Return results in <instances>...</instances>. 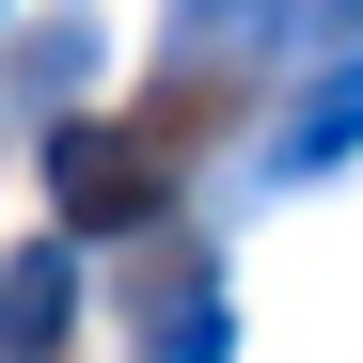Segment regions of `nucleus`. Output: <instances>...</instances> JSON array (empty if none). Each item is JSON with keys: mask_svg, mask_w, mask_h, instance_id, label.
<instances>
[{"mask_svg": "<svg viewBox=\"0 0 363 363\" xmlns=\"http://www.w3.org/2000/svg\"><path fill=\"white\" fill-rule=\"evenodd\" d=\"M48 190H64V221L127 237V221H158V206H174V174H158V143H143V127H95V111H64V127H48Z\"/></svg>", "mask_w": 363, "mask_h": 363, "instance_id": "nucleus-1", "label": "nucleus"}, {"mask_svg": "<svg viewBox=\"0 0 363 363\" xmlns=\"http://www.w3.org/2000/svg\"><path fill=\"white\" fill-rule=\"evenodd\" d=\"M79 316V253L48 237V253H0V363H48Z\"/></svg>", "mask_w": 363, "mask_h": 363, "instance_id": "nucleus-2", "label": "nucleus"}, {"mask_svg": "<svg viewBox=\"0 0 363 363\" xmlns=\"http://www.w3.org/2000/svg\"><path fill=\"white\" fill-rule=\"evenodd\" d=\"M332 158H363V48L284 111V143H269V174H332Z\"/></svg>", "mask_w": 363, "mask_h": 363, "instance_id": "nucleus-3", "label": "nucleus"}, {"mask_svg": "<svg viewBox=\"0 0 363 363\" xmlns=\"http://www.w3.org/2000/svg\"><path fill=\"white\" fill-rule=\"evenodd\" d=\"M284 32H300V0H174L190 64H237V48H284Z\"/></svg>", "mask_w": 363, "mask_h": 363, "instance_id": "nucleus-4", "label": "nucleus"}, {"mask_svg": "<svg viewBox=\"0 0 363 363\" xmlns=\"http://www.w3.org/2000/svg\"><path fill=\"white\" fill-rule=\"evenodd\" d=\"M79 79H95V16H48V32L16 48V95H0V111H48V127H64Z\"/></svg>", "mask_w": 363, "mask_h": 363, "instance_id": "nucleus-5", "label": "nucleus"}, {"mask_svg": "<svg viewBox=\"0 0 363 363\" xmlns=\"http://www.w3.org/2000/svg\"><path fill=\"white\" fill-rule=\"evenodd\" d=\"M300 16H316V32H363V0H300Z\"/></svg>", "mask_w": 363, "mask_h": 363, "instance_id": "nucleus-6", "label": "nucleus"}]
</instances>
